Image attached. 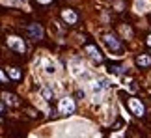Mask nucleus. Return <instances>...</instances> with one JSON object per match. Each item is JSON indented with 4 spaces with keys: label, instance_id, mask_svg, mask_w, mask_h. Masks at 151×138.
Here are the masks:
<instances>
[{
    "label": "nucleus",
    "instance_id": "obj_1",
    "mask_svg": "<svg viewBox=\"0 0 151 138\" xmlns=\"http://www.w3.org/2000/svg\"><path fill=\"white\" fill-rule=\"evenodd\" d=\"M75 101L71 99V97H62L60 103H58V110H60V114H63V116H71V114H75Z\"/></svg>",
    "mask_w": 151,
    "mask_h": 138
},
{
    "label": "nucleus",
    "instance_id": "obj_2",
    "mask_svg": "<svg viewBox=\"0 0 151 138\" xmlns=\"http://www.w3.org/2000/svg\"><path fill=\"white\" fill-rule=\"evenodd\" d=\"M127 105L131 108V114H134V116L142 118L144 114H146V106H144V103L140 99H136V97H131L129 101H127Z\"/></svg>",
    "mask_w": 151,
    "mask_h": 138
},
{
    "label": "nucleus",
    "instance_id": "obj_3",
    "mask_svg": "<svg viewBox=\"0 0 151 138\" xmlns=\"http://www.w3.org/2000/svg\"><path fill=\"white\" fill-rule=\"evenodd\" d=\"M103 41H104V45L112 50V52H121L123 50V45H121V41L116 36H112V34H106V36L103 37Z\"/></svg>",
    "mask_w": 151,
    "mask_h": 138
},
{
    "label": "nucleus",
    "instance_id": "obj_4",
    "mask_svg": "<svg viewBox=\"0 0 151 138\" xmlns=\"http://www.w3.org/2000/svg\"><path fill=\"white\" fill-rule=\"evenodd\" d=\"M6 43H8V47H9V49H13L15 52H21V54H24V50H26V45H24V41H22L21 37H17V36H9Z\"/></svg>",
    "mask_w": 151,
    "mask_h": 138
},
{
    "label": "nucleus",
    "instance_id": "obj_5",
    "mask_svg": "<svg viewBox=\"0 0 151 138\" xmlns=\"http://www.w3.org/2000/svg\"><path fill=\"white\" fill-rule=\"evenodd\" d=\"M28 34L34 37V39H43V28L41 24H37V22H32V24H28Z\"/></svg>",
    "mask_w": 151,
    "mask_h": 138
},
{
    "label": "nucleus",
    "instance_id": "obj_6",
    "mask_svg": "<svg viewBox=\"0 0 151 138\" xmlns=\"http://www.w3.org/2000/svg\"><path fill=\"white\" fill-rule=\"evenodd\" d=\"M62 19L67 22V24H77V21H78V15L75 13L73 9H63L62 11Z\"/></svg>",
    "mask_w": 151,
    "mask_h": 138
},
{
    "label": "nucleus",
    "instance_id": "obj_7",
    "mask_svg": "<svg viewBox=\"0 0 151 138\" xmlns=\"http://www.w3.org/2000/svg\"><path fill=\"white\" fill-rule=\"evenodd\" d=\"M84 50H86V52H88V54H90L93 60H97V62H101V60H103V54H101V50L97 49L95 45H86V47H84Z\"/></svg>",
    "mask_w": 151,
    "mask_h": 138
},
{
    "label": "nucleus",
    "instance_id": "obj_8",
    "mask_svg": "<svg viewBox=\"0 0 151 138\" xmlns=\"http://www.w3.org/2000/svg\"><path fill=\"white\" fill-rule=\"evenodd\" d=\"M136 64L140 65V67H149L151 65V56L149 54H140L136 58Z\"/></svg>",
    "mask_w": 151,
    "mask_h": 138
},
{
    "label": "nucleus",
    "instance_id": "obj_9",
    "mask_svg": "<svg viewBox=\"0 0 151 138\" xmlns=\"http://www.w3.org/2000/svg\"><path fill=\"white\" fill-rule=\"evenodd\" d=\"M39 95L43 97V99H47V101H50L52 97H54V91H52L49 86H41V90H39Z\"/></svg>",
    "mask_w": 151,
    "mask_h": 138
},
{
    "label": "nucleus",
    "instance_id": "obj_10",
    "mask_svg": "<svg viewBox=\"0 0 151 138\" xmlns=\"http://www.w3.org/2000/svg\"><path fill=\"white\" fill-rule=\"evenodd\" d=\"M8 75H9V77L13 78V80H19V78L22 77V73H21L17 67H9V69H8Z\"/></svg>",
    "mask_w": 151,
    "mask_h": 138
},
{
    "label": "nucleus",
    "instance_id": "obj_11",
    "mask_svg": "<svg viewBox=\"0 0 151 138\" xmlns=\"http://www.w3.org/2000/svg\"><path fill=\"white\" fill-rule=\"evenodd\" d=\"M45 73H47V75H54L56 73V65L50 64V62H45Z\"/></svg>",
    "mask_w": 151,
    "mask_h": 138
},
{
    "label": "nucleus",
    "instance_id": "obj_12",
    "mask_svg": "<svg viewBox=\"0 0 151 138\" xmlns=\"http://www.w3.org/2000/svg\"><path fill=\"white\" fill-rule=\"evenodd\" d=\"M4 99L9 103V105H17V99H15V95H11V93H4Z\"/></svg>",
    "mask_w": 151,
    "mask_h": 138
},
{
    "label": "nucleus",
    "instance_id": "obj_13",
    "mask_svg": "<svg viewBox=\"0 0 151 138\" xmlns=\"http://www.w3.org/2000/svg\"><path fill=\"white\" fill-rule=\"evenodd\" d=\"M108 71L114 75H121V67H108Z\"/></svg>",
    "mask_w": 151,
    "mask_h": 138
},
{
    "label": "nucleus",
    "instance_id": "obj_14",
    "mask_svg": "<svg viewBox=\"0 0 151 138\" xmlns=\"http://www.w3.org/2000/svg\"><path fill=\"white\" fill-rule=\"evenodd\" d=\"M6 78H8V77H6V75H4L2 71H0V82H4V80H6Z\"/></svg>",
    "mask_w": 151,
    "mask_h": 138
},
{
    "label": "nucleus",
    "instance_id": "obj_15",
    "mask_svg": "<svg viewBox=\"0 0 151 138\" xmlns=\"http://www.w3.org/2000/svg\"><path fill=\"white\" fill-rule=\"evenodd\" d=\"M77 95H78V97H84L86 93H84V90H78V91H77Z\"/></svg>",
    "mask_w": 151,
    "mask_h": 138
},
{
    "label": "nucleus",
    "instance_id": "obj_16",
    "mask_svg": "<svg viewBox=\"0 0 151 138\" xmlns=\"http://www.w3.org/2000/svg\"><path fill=\"white\" fill-rule=\"evenodd\" d=\"M37 2H39V4H50L52 0H37Z\"/></svg>",
    "mask_w": 151,
    "mask_h": 138
},
{
    "label": "nucleus",
    "instance_id": "obj_17",
    "mask_svg": "<svg viewBox=\"0 0 151 138\" xmlns=\"http://www.w3.org/2000/svg\"><path fill=\"white\" fill-rule=\"evenodd\" d=\"M146 43H147L149 47H151V36H147V39H146Z\"/></svg>",
    "mask_w": 151,
    "mask_h": 138
},
{
    "label": "nucleus",
    "instance_id": "obj_18",
    "mask_svg": "<svg viewBox=\"0 0 151 138\" xmlns=\"http://www.w3.org/2000/svg\"><path fill=\"white\" fill-rule=\"evenodd\" d=\"M4 110V105H2V103H0V112H2Z\"/></svg>",
    "mask_w": 151,
    "mask_h": 138
},
{
    "label": "nucleus",
    "instance_id": "obj_19",
    "mask_svg": "<svg viewBox=\"0 0 151 138\" xmlns=\"http://www.w3.org/2000/svg\"><path fill=\"white\" fill-rule=\"evenodd\" d=\"M19 2H26V0H19Z\"/></svg>",
    "mask_w": 151,
    "mask_h": 138
}]
</instances>
